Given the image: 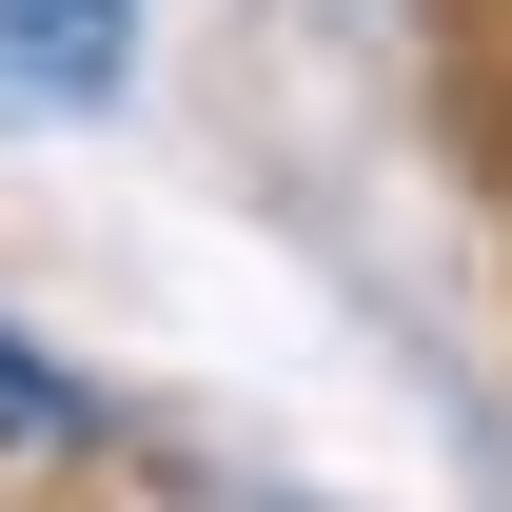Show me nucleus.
<instances>
[{
	"label": "nucleus",
	"mask_w": 512,
	"mask_h": 512,
	"mask_svg": "<svg viewBox=\"0 0 512 512\" xmlns=\"http://www.w3.org/2000/svg\"><path fill=\"white\" fill-rule=\"evenodd\" d=\"M0 453H99V394H79L20 316H0Z\"/></svg>",
	"instance_id": "2"
},
{
	"label": "nucleus",
	"mask_w": 512,
	"mask_h": 512,
	"mask_svg": "<svg viewBox=\"0 0 512 512\" xmlns=\"http://www.w3.org/2000/svg\"><path fill=\"white\" fill-rule=\"evenodd\" d=\"M138 60V0H0V119H79V99H119Z\"/></svg>",
	"instance_id": "1"
}]
</instances>
